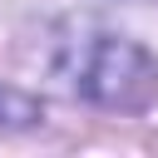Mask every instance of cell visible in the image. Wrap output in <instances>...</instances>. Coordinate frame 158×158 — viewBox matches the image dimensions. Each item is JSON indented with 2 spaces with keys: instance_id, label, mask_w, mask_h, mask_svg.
Instances as JSON below:
<instances>
[{
  "instance_id": "6da1fadb",
  "label": "cell",
  "mask_w": 158,
  "mask_h": 158,
  "mask_svg": "<svg viewBox=\"0 0 158 158\" xmlns=\"http://www.w3.org/2000/svg\"><path fill=\"white\" fill-rule=\"evenodd\" d=\"M59 74L79 99H89L99 109L133 114L158 94L153 54L123 35H109V30H79L74 40H64L59 44Z\"/></svg>"
},
{
  "instance_id": "7a4b0ae2",
  "label": "cell",
  "mask_w": 158,
  "mask_h": 158,
  "mask_svg": "<svg viewBox=\"0 0 158 158\" xmlns=\"http://www.w3.org/2000/svg\"><path fill=\"white\" fill-rule=\"evenodd\" d=\"M35 118H40V109H35L25 94L0 89V123H35Z\"/></svg>"
}]
</instances>
